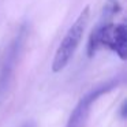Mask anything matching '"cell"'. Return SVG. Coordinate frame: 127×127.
<instances>
[{
  "mask_svg": "<svg viewBox=\"0 0 127 127\" xmlns=\"http://www.w3.org/2000/svg\"><path fill=\"white\" fill-rule=\"evenodd\" d=\"M118 12V4L115 1H109L102 10V14L97 22L96 28H93L88 42V55L89 58L94 56V53L101 47H107L120 59L127 58V28L124 23L113 25L111 21L112 17Z\"/></svg>",
  "mask_w": 127,
  "mask_h": 127,
  "instance_id": "obj_1",
  "label": "cell"
},
{
  "mask_svg": "<svg viewBox=\"0 0 127 127\" xmlns=\"http://www.w3.org/2000/svg\"><path fill=\"white\" fill-rule=\"evenodd\" d=\"M89 17H90V7L86 6L85 8L81 11L75 22L70 26L67 30L66 36L60 41L58 49H56L55 58L52 62V71L53 72H60L62 70L66 68L68 62L72 59L74 53L77 52L78 47H79L81 41L83 38L86 26L89 22Z\"/></svg>",
  "mask_w": 127,
  "mask_h": 127,
  "instance_id": "obj_2",
  "label": "cell"
},
{
  "mask_svg": "<svg viewBox=\"0 0 127 127\" xmlns=\"http://www.w3.org/2000/svg\"><path fill=\"white\" fill-rule=\"evenodd\" d=\"M118 83H119V79H112L107 83H102V85L97 86V88H93L85 96L81 97L79 101L75 105V108L70 113V118L67 120L66 127H85L88 118H89V113H90L92 105L98 100V97H101L102 94L108 93L113 88H116Z\"/></svg>",
  "mask_w": 127,
  "mask_h": 127,
  "instance_id": "obj_3",
  "label": "cell"
},
{
  "mask_svg": "<svg viewBox=\"0 0 127 127\" xmlns=\"http://www.w3.org/2000/svg\"><path fill=\"white\" fill-rule=\"evenodd\" d=\"M26 37H28V29L23 25L18 30V34L14 37L11 44L8 45V49L6 52V58H4L3 66H1V71H0V100L6 94L7 89H8L10 83H11L12 75H14L15 68H17L19 56L22 53Z\"/></svg>",
  "mask_w": 127,
  "mask_h": 127,
  "instance_id": "obj_4",
  "label": "cell"
},
{
  "mask_svg": "<svg viewBox=\"0 0 127 127\" xmlns=\"http://www.w3.org/2000/svg\"><path fill=\"white\" fill-rule=\"evenodd\" d=\"M22 127H36V123L34 122H26Z\"/></svg>",
  "mask_w": 127,
  "mask_h": 127,
  "instance_id": "obj_5",
  "label": "cell"
}]
</instances>
